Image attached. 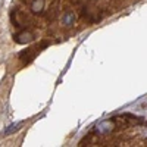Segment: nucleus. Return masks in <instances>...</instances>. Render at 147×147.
<instances>
[]
</instances>
